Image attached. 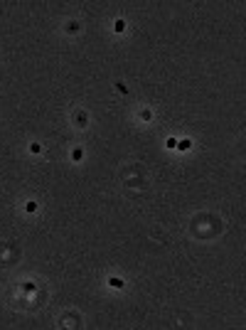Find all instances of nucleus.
I'll return each instance as SVG.
<instances>
[{
    "instance_id": "obj_1",
    "label": "nucleus",
    "mask_w": 246,
    "mask_h": 330,
    "mask_svg": "<svg viewBox=\"0 0 246 330\" xmlns=\"http://www.w3.org/2000/svg\"><path fill=\"white\" fill-rule=\"evenodd\" d=\"M108 283H111L113 288H121V286H123V281H121V278H111V281H108Z\"/></svg>"
}]
</instances>
